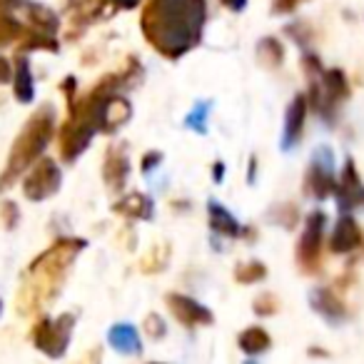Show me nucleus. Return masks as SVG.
Wrapping results in <instances>:
<instances>
[{
  "label": "nucleus",
  "instance_id": "6e6552de",
  "mask_svg": "<svg viewBox=\"0 0 364 364\" xmlns=\"http://www.w3.org/2000/svg\"><path fill=\"white\" fill-rule=\"evenodd\" d=\"M334 185H337V180H334V152L327 145H322L312 155L307 177H304V188L314 200H324L334 193Z\"/></svg>",
  "mask_w": 364,
  "mask_h": 364
},
{
  "label": "nucleus",
  "instance_id": "7ed1b4c3",
  "mask_svg": "<svg viewBox=\"0 0 364 364\" xmlns=\"http://www.w3.org/2000/svg\"><path fill=\"white\" fill-rule=\"evenodd\" d=\"M85 250V240L77 237H63L53 242L41 257L31 262L21 279V289L16 297V309L23 317H33L41 309H46L58 292L65 284V277L70 272L73 262L77 255Z\"/></svg>",
  "mask_w": 364,
  "mask_h": 364
},
{
  "label": "nucleus",
  "instance_id": "bb28decb",
  "mask_svg": "<svg viewBox=\"0 0 364 364\" xmlns=\"http://www.w3.org/2000/svg\"><path fill=\"white\" fill-rule=\"evenodd\" d=\"M264 277H267V267L262 262H245L237 264V269H235V279L240 284H255Z\"/></svg>",
  "mask_w": 364,
  "mask_h": 364
},
{
  "label": "nucleus",
  "instance_id": "72a5a7b5",
  "mask_svg": "<svg viewBox=\"0 0 364 364\" xmlns=\"http://www.w3.org/2000/svg\"><path fill=\"white\" fill-rule=\"evenodd\" d=\"M13 77V68H11V63L6 60V58L0 55V85H3V82H8Z\"/></svg>",
  "mask_w": 364,
  "mask_h": 364
},
{
  "label": "nucleus",
  "instance_id": "0eeeda50",
  "mask_svg": "<svg viewBox=\"0 0 364 364\" xmlns=\"http://www.w3.org/2000/svg\"><path fill=\"white\" fill-rule=\"evenodd\" d=\"M63 185V172L50 157H43V160H36V167L28 172V177L23 180V193H26L28 200L33 203H41V200H48L60 190Z\"/></svg>",
  "mask_w": 364,
  "mask_h": 364
},
{
  "label": "nucleus",
  "instance_id": "4468645a",
  "mask_svg": "<svg viewBox=\"0 0 364 364\" xmlns=\"http://www.w3.org/2000/svg\"><path fill=\"white\" fill-rule=\"evenodd\" d=\"M357 247H362V230L349 215H342L332 232V240H329V250L337 255H347Z\"/></svg>",
  "mask_w": 364,
  "mask_h": 364
},
{
  "label": "nucleus",
  "instance_id": "c85d7f7f",
  "mask_svg": "<svg viewBox=\"0 0 364 364\" xmlns=\"http://www.w3.org/2000/svg\"><path fill=\"white\" fill-rule=\"evenodd\" d=\"M279 309V299L274 297V294H259L257 299H255V312L262 314V317H269V314H277Z\"/></svg>",
  "mask_w": 364,
  "mask_h": 364
},
{
  "label": "nucleus",
  "instance_id": "393cba45",
  "mask_svg": "<svg viewBox=\"0 0 364 364\" xmlns=\"http://www.w3.org/2000/svg\"><path fill=\"white\" fill-rule=\"evenodd\" d=\"M257 58L267 70H274L277 65H282L284 60V48L279 41L274 38H264V41L257 43Z\"/></svg>",
  "mask_w": 364,
  "mask_h": 364
},
{
  "label": "nucleus",
  "instance_id": "423d86ee",
  "mask_svg": "<svg viewBox=\"0 0 364 364\" xmlns=\"http://www.w3.org/2000/svg\"><path fill=\"white\" fill-rule=\"evenodd\" d=\"M73 324L75 317L73 314H60L58 319H46L36 324L33 329V342L41 352H46L48 357L58 359L65 354L68 344H70V334H73Z\"/></svg>",
  "mask_w": 364,
  "mask_h": 364
},
{
  "label": "nucleus",
  "instance_id": "5701e85b",
  "mask_svg": "<svg viewBox=\"0 0 364 364\" xmlns=\"http://www.w3.org/2000/svg\"><path fill=\"white\" fill-rule=\"evenodd\" d=\"M21 48L18 50L21 53H28V50H50V53H58L60 50V46H58V41L53 36H46V33L36 31V28H23V36H21Z\"/></svg>",
  "mask_w": 364,
  "mask_h": 364
},
{
  "label": "nucleus",
  "instance_id": "1a4fd4ad",
  "mask_svg": "<svg viewBox=\"0 0 364 364\" xmlns=\"http://www.w3.org/2000/svg\"><path fill=\"white\" fill-rule=\"evenodd\" d=\"M167 307L185 327H205V324L215 322V314L205 304L195 302L193 297H185V294H167Z\"/></svg>",
  "mask_w": 364,
  "mask_h": 364
},
{
  "label": "nucleus",
  "instance_id": "dca6fc26",
  "mask_svg": "<svg viewBox=\"0 0 364 364\" xmlns=\"http://www.w3.org/2000/svg\"><path fill=\"white\" fill-rule=\"evenodd\" d=\"M309 302H312L314 312H319L324 319H329V322H342V319L347 317V307H344V302L327 287L314 289L312 297H309Z\"/></svg>",
  "mask_w": 364,
  "mask_h": 364
},
{
  "label": "nucleus",
  "instance_id": "2f4dec72",
  "mask_svg": "<svg viewBox=\"0 0 364 364\" xmlns=\"http://www.w3.org/2000/svg\"><path fill=\"white\" fill-rule=\"evenodd\" d=\"M0 218H3V225H6L8 230H13L18 225V208L16 203H3V208H0Z\"/></svg>",
  "mask_w": 364,
  "mask_h": 364
},
{
  "label": "nucleus",
  "instance_id": "412c9836",
  "mask_svg": "<svg viewBox=\"0 0 364 364\" xmlns=\"http://www.w3.org/2000/svg\"><path fill=\"white\" fill-rule=\"evenodd\" d=\"M13 3L11 0H0V46H11V43L21 41L23 28L21 21L13 16Z\"/></svg>",
  "mask_w": 364,
  "mask_h": 364
},
{
  "label": "nucleus",
  "instance_id": "f8f14e48",
  "mask_svg": "<svg viewBox=\"0 0 364 364\" xmlns=\"http://www.w3.org/2000/svg\"><path fill=\"white\" fill-rule=\"evenodd\" d=\"M307 97L304 95H294V100L287 107V117H284V127H282V147L284 150H292L299 140H302L304 132V117H307Z\"/></svg>",
  "mask_w": 364,
  "mask_h": 364
},
{
  "label": "nucleus",
  "instance_id": "b1692460",
  "mask_svg": "<svg viewBox=\"0 0 364 364\" xmlns=\"http://www.w3.org/2000/svg\"><path fill=\"white\" fill-rule=\"evenodd\" d=\"M269 344H272V339H269V334L264 332L262 327H250L240 334V349H242L245 354H250V357L267 352Z\"/></svg>",
  "mask_w": 364,
  "mask_h": 364
},
{
  "label": "nucleus",
  "instance_id": "cd10ccee",
  "mask_svg": "<svg viewBox=\"0 0 364 364\" xmlns=\"http://www.w3.org/2000/svg\"><path fill=\"white\" fill-rule=\"evenodd\" d=\"M167 255H170L167 245H157V247L142 259V272H157V269H162L167 262Z\"/></svg>",
  "mask_w": 364,
  "mask_h": 364
},
{
  "label": "nucleus",
  "instance_id": "f257e3e1",
  "mask_svg": "<svg viewBox=\"0 0 364 364\" xmlns=\"http://www.w3.org/2000/svg\"><path fill=\"white\" fill-rule=\"evenodd\" d=\"M205 21V0H147L140 16V31L160 55L177 60L200 46Z\"/></svg>",
  "mask_w": 364,
  "mask_h": 364
},
{
  "label": "nucleus",
  "instance_id": "a878e982",
  "mask_svg": "<svg viewBox=\"0 0 364 364\" xmlns=\"http://www.w3.org/2000/svg\"><path fill=\"white\" fill-rule=\"evenodd\" d=\"M210 107H213V102H210V100L198 102V105L190 110V115L185 117V127H188V130H193V132H198V135H205V132H208Z\"/></svg>",
  "mask_w": 364,
  "mask_h": 364
},
{
  "label": "nucleus",
  "instance_id": "c9c22d12",
  "mask_svg": "<svg viewBox=\"0 0 364 364\" xmlns=\"http://www.w3.org/2000/svg\"><path fill=\"white\" fill-rule=\"evenodd\" d=\"M112 6H117V8H127V11H130V8H135V6H140V0H110Z\"/></svg>",
  "mask_w": 364,
  "mask_h": 364
},
{
  "label": "nucleus",
  "instance_id": "9d476101",
  "mask_svg": "<svg viewBox=\"0 0 364 364\" xmlns=\"http://www.w3.org/2000/svg\"><path fill=\"white\" fill-rule=\"evenodd\" d=\"M334 193H337L339 210H344V213L364 205V185H362V180H359L357 167H354L352 160L344 162L342 177H339L337 185H334Z\"/></svg>",
  "mask_w": 364,
  "mask_h": 364
},
{
  "label": "nucleus",
  "instance_id": "f3484780",
  "mask_svg": "<svg viewBox=\"0 0 364 364\" xmlns=\"http://www.w3.org/2000/svg\"><path fill=\"white\" fill-rule=\"evenodd\" d=\"M112 210H115L117 215H122V218H130V220H150L152 215H155L152 200L142 193L125 195V198L117 200V203L112 205Z\"/></svg>",
  "mask_w": 364,
  "mask_h": 364
},
{
  "label": "nucleus",
  "instance_id": "7c9ffc66",
  "mask_svg": "<svg viewBox=\"0 0 364 364\" xmlns=\"http://www.w3.org/2000/svg\"><path fill=\"white\" fill-rule=\"evenodd\" d=\"M302 3H307V0H272V13L274 16H287V13L297 11Z\"/></svg>",
  "mask_w": 364,
  "mask_h": 364
},
{
  "label": "nucleus",
  "instance_id": "4c0bfd02",
  "mask_svg": "<svg viewBox=\"0 0 364 364\" xmlns=\"http://www.w3.org/2000/svg\"><path fill=\"white\" fill-rule=\"evenodd\" d=\"M11 3H13V6L18 8V6H21V3H23V0H11Z\"/></svg>",
  "mask_w": 364,
  "mask_h": 364
},
{
  "label": "nucleus",
  "instance_id": "f704fd0d",
  "mask_svg": "<svg viewBox=\"0 0 364 364\" xmlns=\"http://www.w3.org/2000/svg\"><path fill=\"white\" fill-rule=\"evenodd\" d=\"M228 11H232V13H240V11H245L247 8V0H220Z\"/></svg>",
  "mask_w": 364,
  "mask_h": 364
},
{
  "label": "nucleus",
  "instance_id": "aec40b11",
  "mask_svg": "<svg viewBox=\"0 0 364 364\" xmlns=\"http://www.w3.org/2000/svg\"><path fill=\"white\" fill-rule=\"evenodd\" d=\"M107 342L115 352L120 354H140L142 352V344H140V337H137V329L132 324L122 322V324H115V327L107 332Z\"/></svg>",
  "mask_w": 364,
  "mask_h": 364
},
{
  "label": "nucleus",
  "instance_id": "c756f323",
  "mask_svg": "<svg viewBox=\"0 0 364 364\" xmlns=\"http://www.w3.org/2000/svg\"><path fill=\"white\" fill-rule=\"evenodd\" d=\"M142 327H145V332L150 334L152 339H160L162 334H165V322H162V317H157V314H150Z\"/></svg>",
  "mask_w": 364,
  "mask_h": 364
},
{
  "label": "nucleus",
  "instance_id": "4be33fe9",
  "mask_svg": "<svg viewBox=\"0 0 364 364\" xmlns=\"http://www.w3.org/2000/svg\"><path fill=\"white\" fill-rule=\"evenodd\" d=\"M28 26L36 28V31L46 33V36H53L60 31V18L46 6H38V3H31L28 6Z\"/></svg>",
  "mask_w": 364,
  "mask_h": 364
},
{
  "label": "nucleus",
  "instance_id": "e433bc0d",
  "mask_svg": "<svg viewBox=\"0 0 364 364\" xmlns=\"http://www.w3.org/2000/svg\"><path fill=\"white\" fill-rule=\"evenodd\" d=\"M223 175H225L223 162H215V180H223Z\"/></svg>",
  "mask_w": 364,
  "mask_h": 364
},
{
  "label": "nucleus",
  "instance_id": "ddd939ff",
  "mask_svg": "<svg viewBox=\"0 0 364 364\" xmlns=\"http://www.w3.org/2000/svg\"><path fill=\"white\" fill-rule=\"evenodd\" d=\"M110 0H68V23L75 31H85L90 23L105 16V6Z\"/></svg>",
  "mask_w": 364,
  "mask_h": 364
},
{
  "label": "nucleus",
  "instance_id": "6ab92c4d",
  "mask_svg": "<svg viewBox=\"0 0 364 364\" xmlns=\"http://www.w3.org/2000/svg\"><path fill=\"white\" fill-rule=\"evenodd\" d=\"M208 213H210V228H213L218 235H223V237H242L245 235L242 225H240L237 220L218 203V200H210Z\"/></svg>",
  "mask_w": 364,
  "mask_h": 364
},
{
  "label": "nucleus",
  "instance_id": "9b49d317",
  "mask_svg": "<svg viewBox=\"0 0 364 364\" xmlns=\"http://www.w3.org/2000/svg\"><path fill=\"white\" fill-rule=\"evenodd\" d=\"M127 175H130V160H127L125 145L107 147L105 160H102V180H105V185L112 193L122 190V185L127 182Z\"/></svg>",
  "mask_w": 364,
  "mask_h": 364
},
{
  "label": "nucleus",
  "instance_id": "39448f33",
  "mask_svg": "<svg viewBox=\"0 0 364 364\" xmlns=\"http://www.w3.org/2000/svg\"><path fill=\"white\" fill-rule=\"evenodd\" d=\"M324 223H327V215H324L322 210H314V213L307 215V220H304V230L297 240V250H294L299 272L317 274L319 267H322Z\"/></svg>",
  "mask_w": 364,
  "mask_h": 364
},
{
  "label": "nucleus",
  "instance_id": "20e7f679",
  "mask_svg": "<svg viewBox=\"0 0 364 364\" xmlns=\"http://www.w3.org/2000/svg\"><path fill=\"white\" fill-rule=\"evenodd\" d=\"M53 132H55V107L50 102H46L43 107H38L28 122L23 125L21 135L16 137L11 147V155H8L6 170L0 172V193L8 190L38 157L43 155V150L50 142Z\"/></svg>",
  "mask_w": 364,
  "mask_h": 364
},
{
  "label": "nucleus",
  "instance_id": "a211bd4d",
  "mask_svg": "<svg viewBox=\"0 0 364 364\" xmlns=\"http://www.w3.org/2000/svg\"><path fill=\"white\" fill-rule=\"evenodd\" d=\"M13 92H16L18 102H31L36 97V85H33V73L31 63H28V53H16V73H13Z\"/></svg>",
  "mask_w": 364,
  "mask_h": 364
},
{
  "label": "nucleus",
  "instance_id": "473e14b6",
  "mask_svg": "<svg viewBox=\"0 0 364 364\" xmlns=\"http://www.w3.org/2000/svg\"><path fill=\"white\" fill-rule=\"evenodd\" d=\"M157 162H162V155H160V152H155V150L147 152V155L142 157V172H150L152 167L157 165Z\"/></svg>",
  "mask_w": 364,
  "mask_h": 364
},
{
  "label": "nucleus",
  "instance_id": "58836bf2",
  "mask_svg": "<svg viewBox=\"0 0 364 364\" xmlns=\"http://www.w3.org/2000/svg\"><path fill=\"white\" fill-rule=\"evenodd\" d=\"M0 309H3V302H0Z\"/></svg>",
  "mask_w": 364,
  "mask_h": 364
},
{
  "label": "nucleus",
  "instance_id": "2eb2a0df",
  "mask_svg": "<svg viewBox=\"0 0 364 364\" xmlns=\"http://www.w3.org/2000/svg\"><path fill=\"white\" fill-rule=\"evenodd\" d=\"M132 115V107L125 97H120L117 92H110L102 102V122L100 132H115L120 125H125Z\"/></svg>",
  "mask_w": 364,
  "mask_h": 364
},
{
  "label": "nucleus",
  "instance_id": "f03ea898",
  "mask_svg": "<svg viewBox=\"0 0 364 364\" xmlns=\"http://www.w3.org/2000/svg\"><path fill=\"white\" fill-rule=\"evenodd\" d=\"M140 77V68H137V60L130 58L127 60V68L122 73H112V75H105L102 80L95 82L87 95H82L80 100L73 97L68 100V120L63 122L60 135H58V142H60V157L63 162H73L85 152V147L90 145L92 135L100 132V122H102V102L110 92H117L122 85H132V82Z\"/></svg>",
  "mask_w": 364,
  "mask_h": 364
}]
</instances>
